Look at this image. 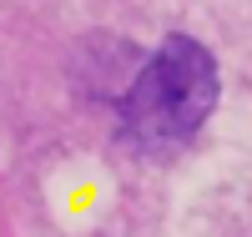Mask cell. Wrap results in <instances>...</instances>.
I'll return each instance as SVG.
<instances>
[{
	"label": "cell",
	"instance_id": "cell-1",
	"mask_svg": "<svg viewBox=\"0 0 252 237\" xmlns=\"http://www.w3.org/2000/svg\"><path fill=\"white\" fill-rule=\"evenodd\" d=\"M217 96H222L217 56L197 35L172 31L146 56V66L131 76V86L121 96V121L136 141H157V146L187 141L212 116Z\"/></svg>",
	"mask_w": 252,
	"mask_h": 237
}]
</instances>
